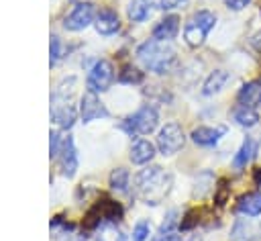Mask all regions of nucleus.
I'll list each match as a JSON object with an SVG mask.
<instances>
[{
	"instance_id": "obj_1",
	"label": "nucleus",
	"mask_w": 261,
	"mask_h": 241,
	"mask_svg": "<svg viewBox=\"0 0 261 241\" xmlns=\"http://www.w3.org/2000/svg\"><path fill=\"white\" fill-rule=\"evenodd\" d=\"M169 186L171 178L159 165L145 167L135 176V190L139 198H143L147 204H159L167 196Z\"/></svg>"
},
{
	"instance_id": "obj_2",
	"label": "nucleus",
	"mask_w": 261,
	"mask_h": 241,
	"mask_svg": "<svg viewBox=\"0 0 261 241\" xmlns=\"http://www.w3.org/2000/svg\"><path fill=\"white\" fill-rule=\"evenodd\" d=\"M137 57L147 69H151L155 74H167L175 65V51L155 39L145 41L137 49Z\"/></svg>"
},
{
	"instance_id": "obj_3",
	"label": "nucleus",
	"mask_w": 261,
	"mask_h": 241,
	"mask_svg": "<svg viewBox=\"0 0 261 241\" xmlns=\"http://www.w3.org/2000/svg\"><path fill=\"white\" fill-rule=\"evenodd\" d=\"M216 22V16L210 10H198L196 14L190 16V20L184 27V39L190 47H198L204 43L206 35L212 31Z\"/></svg>"
},
{
	"instance_id": "obj_4",
	"label": "nucleus",
	"mask_w": 261,
	"mask_h": 241,
	"mask_svg": "<svg viewBox=\"0 0 261 241\" xmlns=\"http://www.w3.org/2000/svg\"><path fill=\"white\" fill-rule=\"evenodd\" d=\"M157 125H159V112L153 106L145 104L135 114H130L128 118H124L122 129L126 133H130V135H149L151 131L157 129Z\"/></svg>"
},
{
	"instance_id": "obj_5",
	"label": "nucleus",
	"mask_w": 261,
	"mask_h": 241,
	"mask_svg": "<svg viewBox=\"0 0 261 241\" xmlns=\"http://www.w3.org/2000/svg\"><path fill=\"white\" fill-rule=\"evenodd\" d=\"M186 135L177 123H167L157 135V147L163 155H173L184 147Z\"/></svg>"
},
{
	"instance_id": "obj_6",
	"label": "nucleus",
	"mask_w": 261,
	"mask_h": 241,
	"mask_svg": "<svg viewBox=\"0 0 261 241\" xmlns=\"http://www.w3.org/2000/svg\"><path fill=\"white\" fill-rule=\"evenodd\" d=\"M114 80V67L108 59H100L94 63V67L90 69V76H88V88L90 92H106L110 88Z\"/></svg>"
},
{
	"instance_id": "obj_7",
	"label": "nucleus",
	"mask_w": 261,
	"mask_h": 241,
	"mask_svg": "<svg viewBox=\"0 0 261 241\" xmlns=\"http://www.w3.org/2000/svg\"><path fill=\"white\" fill-rule=\"evenodd\" d=\"M94 20H96L94 4H92V2H80V4H75L73 10L65 16L63 27H65L67 31H82V29L90 27Z\"/></svg>"
},
{
	"instance_id": "obj_8",
	"label": "nucleus",
	"mask_w": 261,
	"mask_h": 241,
	"mask_svg": "<svg viewBox=\"0 0 261 241\" xmlns=\"http://www.w3.org/2000/svg\"><path fill=\"white\" fill-rule=\"evenodd\" d=\"M108 114V110L104 108V104L100 102V98L96 96V92H86L80 100V118L84 123H92L96 118H104Z\"/></svg>"
},
{
	"instance_id": "obj_9",
	"label": "nucleus",
	"mask_w": 261,
	"mask_h": 241,
	"mask_svg": "<svg viewBox=\"0 0 261 241\" xmlns=\"http://www.w3.org/2000/svg\"><path fill=\"white\" fill-rule=\"evenodd\" d=\"M59 167H61V174L71 178L77 170V153H75V145H73V139L71 137H65L63 143H61V149H59Z\"/></svg>"
},
{
	"instance_id": "obj_10",
	"label": "nucleus",
	"mask_w": 261,
	"mask_h": 241,
	"mask_svg": "<svg viewBox=\"0 0 261 241\" xmlns=\"http://www.w3.org/2000/svg\"><path fill=\"white\" fill-rule=\"evenodd\" d=\"M177 31H179V16H177V14H169V16H165L163 20L157 22V27L153 29V39L165 43V41L175 39Z\"/></svg>"
},
{
	"instance_id": "obj_11",
	"label": "nucleus",
	"mask_w": 261,
	"mask_h": 241,
	"mask_svg": "<svg viewBox=\"0 0 261 241\" xmlns=\"http://www.w3.org/2000/svg\"><path fill=\"white\" fill-rule=\"evenodd\" d=\"M237 100H239L241 106H249V108L261 106V82H259V80L247 82V84L239 90Z\"/></svg>"
},
{
	"instance_id": "obj_12",
	"label": "nucleus",
	"mask_w": 261,
	"mask_h": 241,
	"mask_svg": "<svg viewBox=\"0 0 261 241\" xmlns=\"http://www.w3.org/2000/svg\"><path fill=\"white\" fill-rule=\"evenodd\" d=\"M94 27L100 35H112L118 31L120 27V20H118V14L110 8H102L98 14H96V20H94Z\"/></svg>"
},
{
	"instance_id": "obj_13",
	"label": "nucleus",
	"mask_w": 261,
	"mask_h": 241,
	"mask_svg": "<svg viewBox=\"0 0 261 241\" xmlns=\"http://www.w3.org/2000/svg\"><path fill=\"white\" fill-rule=\"evenodd\" d=\"M237 210L245 216H259L261 214V192H247L239 198Z\"/></svg>"
},
{
	"instance_id": "obj_14",
	"label": "nucleus",
	"mask_w": 261,
	"mask_h": 241,
	"mask_svg": "<svg viewBox=\"0 0 261 241\" xmlns=\"http://www.w3.org/2000/svg\"><path fill=\"white\" fill-rule=\"evenodd\" d=\"M153 157H155V145L151 141H147V139H139L130 147V161L137 163V165L149 163Z\"/></svg>"
},
{
	"instance_id": "obj_15",
	"label": "nucleus",
	"mask_w": 261,
	"mask_h": 241,
	"mask_svg": "<svg viewBox=\"0 0 261 241\" xmlns=\"http://www.w3.org/2000/svg\"><path fill=\"white\" fill-rule=\"evenodd\" d=\"M222 135V129H212V127H196L192 131V141L196 145H202V147H210V145H216L218 139Z\"/></svg>"
},
{
	"instance_id": "obj_16",
	"label": "nucleus",
	"mask_w": 261,
	"mask_h": 241,
	"mask_svg": "<svg viewBox=\"0 0 261 241\" xmlns=\"http://www.w3.org/2000/svg\"><path fill=\"white\" fill-rule=\"evenodd\" d=\"M255 153H257V141H255V139H251V137H247V139L243 141L241 149L237 151L234 159H232V167H234V170L245 167V165L255 157Z\"/></svg>"
},
{
	"instance_id": "obj_17",
	"label": "nucleus",
	"mask_w": 261,
	"mask_h": 241,
	"mask_svg": "<svg viewBox=\"0 0 261 241\" xmlns=\"http://www.w3.org/2000/svg\"><path fill=\"white\" fill-rule=\"evenodd\" d=\"M226 82H228V71H224V69H214V71L206 78V82H204V86H202V94H204V96H212V94L220 92Z\"/></svg>"
},
{
	"instance_id": "obj_18",
	"label": "nucleus",
	"mask_w": 261,
	"mask_h": 241,
	"mask_svg": "<svg viewBox=\"0 0 261 241\" xmlns=\"http://www.w3.org/2000/svg\"><path fill=\"white\" fill-rule=\"evenodd\" d=\"M151 10H153L151 0H133L128 4V18L133 22H143L145 18L151 16Z\"/></svg>"
},
{
	"instance_id": "obj_19",
	"label": "nucleus",
	"mask_w": 261,
	"mask_h": 241,
	"mask_svg": "<svg viewBox=\"0 0 261 241\" xmlns=\"http://www.w3.org/2000/svg\"><path fill=\"white\" fill-rule=\"evenodd\" d=\"M232 116L241 127H255L259 123V114L255 112V108H249V106H237Z\"/></svg>"
},
{
	"instance_id": "obj_20",
	"label": "nucleus",
	"mask_w": 261,
	"mask_h": 241,
	"mask_svg": "<svg viewBox=\"0 0 261 241\" xmlns=\"http://www.w3.org/2000/svg\"><path fill=\"white\" fill-rule=\"evenodd\" d=\"M128 178H130V176H128V172H126L124 167H116V170H112V174H110V188L124 192L126 186H128Z\"/></svg>"
},
{
	"instance_id": "obj_21",
	"label": "nucleus",
	"mask_w": 261,
	"mask_h": 241,
	"mask_svg": "<svg viewBox=\"0 0 261 241\" xmlns=\"http://www.w3.org/2000/svg\"><path fill=\"white\" fill-rule=\"evenodd\" d=\"M253 229L251 225L239 221L234 227H232V233H230V241H253Z\"/></svg>"
},
{
	"instance_id": "obj_22",
	"label": "nucleus",
	"mask_w": 261,
	"mask_h": 241,
	"mask_svg": "<svg viewBox=\"0 0 261 241\" xmlns=\"http://www.w3.org/2000/svg\"><path fill=\"white\" fill-rule=\"evenodd\" d=\"M53 233H55L57 241H86L82 235L73 233L69 225H63V229H57V231H53Z\"/></svg>"
},
{
	"instance_id": "obj_23",
	"label": "nucleus",
	"mask_w": 261,
	"mask_h": 241,
	"mask_svg": "<svg viewBox=\"0 0 261 241\" xmlns=\"http://www.w3.org/2000/svg\"><path fill=\"white\" fill-rule=\"evenodd\" d=\"M61 143H63L61 135H59L57 131H51V133H49V157H57V155H59Z\"/></svg>"
},
{
	"instance_id": "obj_24",
	"label": "nucleus",
	"mask_w": 261,
	"mask_h": 241,
	"mask_svg": "<svg viewBox=\"0 0 261 241\" xmlns=\"http://www.w3.org/2000/svg\"><path fill=\"white\" fill-rule=\"evenodd\" d=\"M147 235H149V223L147 221H139L135 225V229H133V239L135 241H145Z\"/></svg>"
},
{
	"instance_id": "obj_25",
	"label": "nucleus",
	"mask_w": 261,
	"mask_h": 241,
	"mask_svg": "<svg viewBox=\"0 0 261 241\" xmlns=\"http://www.w3.org/2000/svg\"><path fill=\"white\" fill-rule=\"evenodd\" d=\"M49 53H51V55H49V63L53 65V63H55V61L61 57V43H59V37H55V35L51 37V47H49Z\"/></svg>"
},
{
	"instance_id": "obj_26",
	"label": "nucleus",
	"mask_w": 261,
	"mask_h": 241,
	"mask_svg": "<svg viewBox=\"0 0 261 241\" xmlns=\"http://www.w3.org/2000/svg\"><path fill=\"white\" fill-rule=\"evenodd\" d=\"M188 0H159V6L163 8V10H173V8H179V6H184Z\"/></svg>"
},
{
	"instance_id": "obj_27",
	"label": "nucleus",
	"mask_w": 261,
	"mask_h": 241,
	"mask_svg": "<svg viewBox=\"0 0 261 241\" xmlns=\"http://www.w3.org/2000/svg\"><path fill=\"white\" fill-rule=\"evenodd\" d=\"M155 241H181V239H179L177 229H175V231H165V233L159 231V235L155 237Z\"/></svg>"
},
{
	"instance_id": "obj_28",
	"label": "nucleus",
	"mask_w": 261,
	"mask_h": 241,
	"mask_svg": "<svg viewBox=\"0 0 261 241\" xmlns=\"http://www.w3.org/2000/svg\"><path fill=\"white\" fill-rule=\"evenodd\" d=\"M224 2H226V6L232 8V10H243L251 0H224Z\"/></svg>"
},
{
	"instance_id": "obj_29",
	"label": "nucleus",
	"mask_w": 261,
	"mask_h": 241,
	"mask_svg": "<svg viewBox=\"0 0 261 241\" xmlns=\"http://www.w3.org/2000/svg\"><path fill=\"white\" fill-rule=\"evenodd\" d=\"M251 45L261 53V31H257V33L251 37Z\"/></svg>"
},
{
	"instance_id": "obj_30",
	"label": "nucleus",
	"mask_w": 261,
	"mask_h": 241,
	"mask_svg": "<svg viewBox=\"0 0 261 241\" xmlns=\"http://www.w3.org/2000/svg\"><path fill=\"white\" fill-rule=\"evenodd\" d=\"M116 241H135L130 235H126V233H120L118 237H116Z\"/></svg>"
},
{
	"instance_id": "obj_31",
	"label": "nucleus",
	"mask_w": 261,
	"mask_h": 241,
	"mask_svg": "<svg viewBox=\"0 0 261 241\" xmlns=\"http://www.w3.org/2000/svg\"><path fill=\"white\" fill-rule=\"evenodd\" d=\"M186 241H202L198 235H194V237H190V239H186Z\"/></svg>"
}]
</instances>
